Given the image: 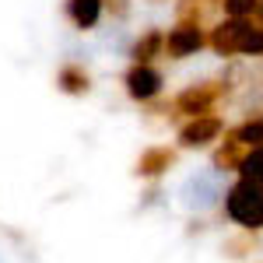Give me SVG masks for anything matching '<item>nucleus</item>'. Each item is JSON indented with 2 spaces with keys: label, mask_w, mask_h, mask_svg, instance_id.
Masks as SVG:
<instances>
[{
  "label": "nucleus",
  "mask_w": 263,
  "mask_h": 263,
  "mask_svg": "<svg viewBox=\"0 0 263 263\" xmlns=\"http://www.w3.org/2000/svg\"><path fill=\"white\" fill-rule=\"evenodd\" d=\"M221 130H224V126H221L218 116H193V120L179 130V144H182V147H203V144L218 141Z\"/></svg>",
  "instance_id": "obj_3"
},
{
  "label": "nucleus",
  "mask_w": 263,
  "mask_h": 263,
  "mask_svg": "<svg viewBox=\"0 0 263 263\" xmlns=\"http://www.w3.org/2000/svg\"><path fill=\"white\" fill-rule=\"evenodd\" d=\"M158 49H165V35H162V32H151V35H144V39L134 46V60H137V63H147L155 53H158Z\"/></svg>",
  "instance_id": "obj_10"
},
{
  "label": "nucleus",
  "mask_w": 263,
  "mask_h": 263,
  "mask_svg": "<svg viewBox=\"0 0 263 263\" xmlns=\"http://www.w3.org/2000/svg\"><path fill=\"white\" fill-rule=\"evenodd\" d=\"M203 46V32L197 25H176L168 35H165V49L168 57H190Z\"/></svg>",
  "instance_id": "obj_5"
},
{
  "label": "nucleus",
  "mask_w": 263,
  "mask_h": 263,
  "mask_svg": "<svg viewBox=\"0 0 263 263\" xmlns=\"http://www.w3.org/2000/svg\"><path fill=\"white\" fill-rule=\"evenodd\" d=\"M224 211L228 218L242 228H263V186L260 182H249V179H239L228 197H224Z\"/></svg>",
  "instance_id": "obj_2"
},
{
  "label": "nucleus",
  "mask_w": 263,
  "mask_h": 263,
  "mask_svg": "<svg viewBox=\"0 0 263 263\" xmlns=\"http://www.w3.org/2000/svg\"><path fill=\"white\" fill-rule=\"evenodd\" d=\"M260 14H263V0H260Z\"/></svg>",
  "instance_id": "obj_13"
},
{
  "label": "nucleus",
  "mask_w": 263,
  "mask_h": 263,
  "mask_svg": "<svg viewBox=\"0 0 263 263\" xmlns=\"http://www.w3.org/2000/svg\"><path fill=\"white\" fill-rule=\"evenodd\" d=\"M211 46L221 57H263V25L249 18H228L211 32Z\"/></svg>",
  "instance_id": "obj_1"
},
{
  "label": "nucleus",
  "mask_w": 263,
  "mask_h": 263,
  "mask_svg": "<svg viewBox=\"0 0 263 263\" xmlns=\"http://www.w3.org/2000/svg\"><path fill=\"white\" fill-rule=\"evenodd\" d=\"M60 81H63V88H67V91H84V88H88V78H84V74H78L74 67H67V70H63Z\"/></svg>",
  "instance_id": "obj_12"
},
{
  "label": "nucleus",
  "mask_w": 263,
  "mask_h": 263,
  "mask_svg": "<svg viewBox=\"0 0 263 263\" xmlns=\"http://www.w3.org/2000/svg\"><path fill=\"white\" fill-rule=\"evenodd\" d=\"M126 91H130V99H155L158 91H162V74L155 70V67H147V63H137L130 74H126Z\"/></svg>",
  "instance_id": "obj_4"
},
{
  "label": "nucleus",
  "mask_w": 263,
  "mask_h": 263,
  "mask_svg": "<svg viewBox=\"0 0 263 263\" xmlns=\"http://www.w3.org/2000/svg\"><path fill=\"white\" fill-rule=\"evenodd\" d=\"M218 91L221 88H186L179 99H176V109L179 112H190V116H207L214 99H218Z\"/></svg>",
  "instance_id": "obj_6"
},
{
  "label": "nucleus",
  "mask_w": 263,
  "mask_h": 263,
  "mask_svg": "<svg viewBox=\"0 0 263 263\" xmlns=\"http://www.w3.org/2000/svg\"><path fill=\"white\" fill-rule=\"evenodd\" d=\"M256 7H260V0H224L228 18H249Z\"/></svg>",
  "instance_id": "obj_11"
},
{
  "label": "nucleus",
  "mask_w": 263,
  "mask_h": 263,
  "mask_svg": "<svg viewBox=\"0 0 263 263\" xmlns=\"http://www.w3.org/2000/svg\"><path fill=\"white\" fill-rule=\"evenodd\" d=\"M67 14H70V21L78 28H95L102 18V0H70Z\"/></svg>",
  "instance_id": "obj_7"
},
{
  "label": "nucleus",
  "mask_w": 263,
  "mask_h": 263,
  "mask_svg": "<svg viewBox=\"0 0 263 263\" xmlns=\"http://www.w3.org/2000/svg\"><path fill=\"white\" fill-rule=\"evenodd\" d=\"M232 144L235 147H263V116L260 120H249L246 126H239Z\"/></svg>",
  "instance_id": "obj_9"
},
{
  "label": "nucleus",
  "mask_w": 263,
  "mask_h": 263,
  "mask_svg": "<svg viewBox=\"0 0 263 263\" xmlns=\"http://www.w3.org/2000/svg\"><path fill=\"white\" fill-rule=\"evenodd\" d=\"M235 168H239V176L249 182H260L263 186V147H246L242 158L235 162Z\"/></svg>",
  "instance_id": "obj_8"
}]
</instances>
